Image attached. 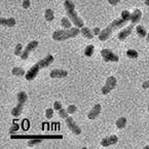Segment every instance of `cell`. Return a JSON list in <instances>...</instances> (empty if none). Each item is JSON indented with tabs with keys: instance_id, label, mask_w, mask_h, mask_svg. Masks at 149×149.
<instances>
[{
	"instance_id": "f35d334b",
	"label": "cell",
	"mask_w": 149,
	"mask_h": 149,
	"mask_svg": "<svg viewBox=\"0 0 149 149\" xmlns=\"http://www.w3.org/2000/svg\"><path fill=\"white\" fill-rule=\"evenodd\" d=\"M146 41L149 43V33H148V34H147V36H146Z\"/></svg>"
},
{
	"instance_id": "5b68a950",
	"label": "cell",
	"mask_w": 149,
	"mask_h": 149,
	"mask_svg": "<svg viewBox=\"0 0 149 149\" xmlns=\"http://www.w3.org/2000/svg\"><path fill=\"white\" fill-rule=\"evenodd\" d=\"M101 56L105 62H118L119 58L109 48H103L101 51Z\"/></svg>"
},
{
	"instance_id": "9c48e42d",
	"label": "cell",
	"mask_w": 149,
	"mask_h": 149,
	"mask_svg": "<svg viewBox=\"0 0 149 149\" xmlns=\"http://www.w3.org/2000/svg\"><path fill=\"white\" fill-rule=\"evenodd\" d=\"M133 29H134V24L127 26L125 29H123V30L117 34V38H118L120 41H125V39H127V38L131 35V33L133 32Z\"/></svg>"
},
{
	"instance_id": "f546056e",
	"label": "cell",
	"mask_w": 149,
	"mask_h": 149,
	"mask_svg": "<svg viewBox=\"0 0 149 149\" xmlns=\"http://www.w3.org/2000/svg\"><path fill=\"white\" fill-rule=\"evenodd\" d=\"M19 129H20V127H19L18 123H13V125H11V127H9V134H15V133H18Z\"/></svg>"
},
{
	"instance_id": "e575fe53",
	"label": "cell",
	"mask_w": 149,
	"mask_h": 149,
	"mask_svg": "<svg viewBox=\"0 0 149 149\" xmlns=\"http://www.w3.org/2000/svg\"><path fill=\"white\" fill-rule=\"evenodd\" d=\"M93 33H94V35L99 36V34L101 33V30H100V28H98V27H95V28L93 29Z\"/></svg>"
},
{
	"instance_id": "ba28073f",
	"label": "cell",
	"mask_w": 149,
	"mask_h": 149,
	"mask_svg": "<svg viewBox=\"0 0 149 149\" xmlns=\"http://www.w3.org/2000/svg\"><path fill=\"white\" fill-rule=\"evenodd\" d=\"M66 125L68 127V129L72 132L74 135H80L81 134V129L77 125V123H75V120L72 118V117L68 116L67 118H65Z\"/></svg>"
},
{
	"instance_id": "30bf717a",
	"label": "cell",
	"mask_w": 149,
	"mask_h": 149,
	"mask_svg": "<svg viewBox=\"0 0 149 149\" xmlns=\"http://www.w3.org/2000/svg\"><path fill=\"white\" fill-rule=\"evenodd\" d=\"M118 142V137L116 135H111V136L105 137L101 140V145L103 147H108L111 145H115Z\"/></svg>"
},
{
	"instance_id": "d4e9b609",
	"label": "cell",
	"mask_w": 149,
	"mask_h": 149,
	"mask_svg": "<svg viewBox=\"0 0 149 149\" xmlns=\"http://www.w3.org/2000/svg\"><path fill=\"white\" fill-rule=\"evenodd\" d=\"M127 56L130 59H137L139 54H138V52L135 51V49H129V51L127 52Z\"/></svg>"
},
{
	"instance_id": "6da1fadb",
	"label": "cell",
	"mask_w": 149,
	"mask_h": 149,
	"mask_svg": "<svg viewBox=\"0 0 149 149\" xmlns=\"http://www.w3.org/2000/svg\"><path fill=\"white\" fill-rule=\"evenodd\" d=\"M64 7H65L66 13L67 17L71 20V22L73 23V25H75V27L77 28H82L84 27V21L80 18L77 13V11L75 10V5L71 0H65L64 2Z\"/></svg>"
},
{
	"instance_id": "44dd1931",
	"label": "cell",
	"mask_w": 149,
	"mask_h": 149,
	"mask_svg": "<svg viewBox=\"0 0 149 149\" xmlns=\"http://www.w3.org/2000/svg\"><path fill=\"white\" fill-rule=\"evenodd\" d=\"M136 32H137V34H138L139 37H141V38L146 37L147 34H148V33L146 32V30H145L144 27L141 26V25H138V26L136 27Z\"/></svg>"
},
{
	"instance_id": "74e56055",
	"label": "cell",
	"mask_w": 149,
	"mask_h": 149,
	"mask_svg": "<svg viewBox=\"0 0 149 149\" xmlns=\"http://www.w3.org/2000/svg\"><path fill=\"white\" fill-rule=\"evenodd\" d=\"M144 3L147 5V6H149V0H144Z\"/></svg>"
},
{
	"instance_id": "ab89813d",
	"label": "cell",
	"mask_w": 149,
	"mask_h": 149,
	"mask_svg": "<svg viewBox=\"0 0 149 149\" xmlns=\"http://www.w3.org/2000/svg\"><path fill=\"white\" fill-rule=\"evenodd\" d=\"M144 148H145V149H147V148H149V145H146V146H145V147H144Z\"/></svg>"
},
{
	"instance_id": "ffe728a7",
	"label": "cell",
	"mask_w": 149,
	"mask_h": 149,
	"mask_svg": "<svg viewBox=\"0 0 149 149\" xmlns=\"http://www.w3.org/2000/svg\"><path fill=\"white\" fill-rule=\"evenodd\" d=\"M44 18H45V20L47 22H52L55 19V13H54V11L51 8H47L44 11Z\"/></svg>"
},
{
	"instance_id": "5bb4252c",
	"label": "cell",
	"mask_w": 149,
	"mask_h": 149,
	"mask_svg": "<svg viewBox=\"0 0 149 149\" xmlns=\"http://www.w3.org/2000/svg\"><path fill=\"white\" fill-rule=\"evenodd\" d=\"M38 62H39L41 68H46V67H48V66L54 62V57L52 55H47L45 58H42V59L39 60Z\"/></svg>"
},
{
	"instance_id": "603a6c76",
	"label": "cell",
	"mask_w": 149,
	"mask_h": 149,
	"mask_svg": "<svg viewBox=\"0 0 149 149\" xmlns=\"http://www.w3.org/2000/svg\"><path fill=\"white\" fill-rule=\"evenodd\" d=\"M115 125H116V127L118 129H123L127 125V118L125 117H119L116 120V123H115Z\"/></svg>"
},
{
	"instance_id": "3957f363",
	"label": "cell",
	"mask_w": 149,
	"mask_h": 149,
	"mask_svg": "<svg viewBox=\"0 0 149 149\" xmlns=\"http://www.w3.org/2000/svg\"><path fill=\"white\" fill-rule=\"evenodd\" d=\"M79 33H80V30L77 27L70 29H64V30H57L53 33V39L56 40V41H64V40L76 37Z\"/></svg>"
},
{
	"instance_id": "e0dca14e",
	"label": "cell",
	"mask_w": 149,
	"mask_h": 149,
	"mask_svg": "<svg viewBox=\"0 0 149 149\" xmlns=\"http://www.w3.org/2000/svg\"><path fill=\"white\" fill-rule=\"evenodd\" d=\"M1 25L2 26H5V27H13L15 25V20L13 18H8V19H5V18H2L1 21H0Z\"/></svg>"
},
{
	"instance_id": "484cf974",
	"label": "cell",
	"mask_w": 149,
	"mask_h": 149,
	"mask_svg": "<svg viewBox=\"0 0 149 149\" xmlns=\"http://www.w3.org/2000/svg\"><path fill=\"white\" fill-rule=\"evenodd\" d=\"M23 45L21 43H19V44H17V46H15V55L17 56V57H21L22 56V54H23Z\"/></svg>"
},
{
	"instance_id": "83f0119b",
	"label": "cell",
	"mask_w": 149,
	"mask_h": 149,
	"mask_svg": "<svg viewBox=\"0 0 149 149\" xmlns=\"http://www.w3.org/2000/svg\"><path fill=\"white\" fill-rule=\"evenodd\" d=\"M58 113H59V115H60V117H62V118H67V117L69 116L68 115V112H67V109H64V108H61V109L58 111Z\"/></svg>"
},
{
	"instance_id": "7402d4cb",
	"label": "cell",
	"mask_w": 149,
	"mask_h": 149,
	"mask_svg": "<svg viewBox=\"0 0 149 149\" xmlns=\"http://www.w3.org/2000/svg\"><path fill=\"white\" fill-rule=\"evenodd\" d=\"M11 74L15 75V76L21 77V76H24L26 73H25V70L23 68H20V67H15V68L11 70Z\"/></svg>"
},
{
	"instance_id": "7c38bea8",
	"label": "cell",
	"mask_w": 149,
	"mask_h": 149,
	"mask_svg": "<svg viewBox=\"0 0 149 149\" xmlns=\"http://www.w3.org/2000/svg\"><path fill=\"white\" fill-rule=\"evenodd\" d=\"M52 78H64V77L68 76V72L63 69H54L49 73Z\"/></svg>"
},
{
	"instance_id": "d6a6232c",
	"label": "cell",
	"mask_w": 149,
	"mask_h": 149,
	"mask_svg": "<svg viewBox=\"0 0 149 149\" xmlns=\"http://www.w3.org/2000/svg\"><path fill=\"white\" fill-rule=\"evenodd\" d=\"M61 108H63V106H62V103L60 101H56L55 103H54V109H55V110L59 111Z\"/></svg>"
},
{
	"instance_id": "d590c367",
	"label": "cell",
	"mask_w": 149,
	"mask_h": 149,
	"mask_svg": "<svg viewBox=\"0 0 149 149\" xmlns=\"http://www.w3.org/2000/svg\"><path fill=\"white\" fill-rule=\"evenodd\" d=\"M142 88H144V90H148V88H149V80H146V81H144V82H143Z\"/></svg>"
},
{
	"instance_id": "277c9868",
	"label": "cell",
	"mask_w": 149,
	"mask_h": 149,
	"mask_svg": "<svg viewBox=\"0 0 149 149\" xmlns=\"http://www.w3.org/2000/svg\"><path fill=\"white\" fill-rule=\"evenodd\" d=\"M116 84H117V81L116 78L114 76H109L106 80V84L105 86L102 88V94L103 95H108L111 91H113L114 88H116Z\"/></svg>"
},
{
	"instance_id": "4dcf8cb0",
	"label": "cell",
	"mask_w": 149,
	"mask_h": 149,
	"mask_svg": "<svg viewBox=\"0 0 149 149\" xmlns=\"http://www.w3.org/2000/svg\"><path fill=\"white\" fill-rule=\"evenodd\" d=\"M45 116L47 119H51L54 116V109L53 108H47L45 110Z\"/></svg>"
},
{
	"instance_id": "2e32d148",
	"label": "cell",
	"mask_w": 149,
	"mask_h": 149,
	"mask_svg": "<svg viewBox=\"0 0 149 149\" xmlns=\"http://www.w3.org/2000/svg\"><path fill=\"white\" fill-rule=\"evenodd\" d=\"M23 109H24V104L18 103V105L11 109V115H13V117H19L21 114H22Z\"/></svg>"
},
{
	"instance_id": "8992f818",
	"label": "cell",
	"mask_w": 149,
	"mask_h": 149,
	"mask_svg": "<svg viewBox=\"0 0 149 149\" xmlns=\"http://www.w3.org/2000/svg\"><path fill=\"white\" fill-rule=\"evenodd\" d=\"M38 46V41L37 40H32V41H30L28 44L26 45V48H25L24 51H23V54L22 56H21V59L22 60H27L29 58V56H30V54L32 53V52H34L37 48Z\"/></svg>"
},
{
	"instance_id": "4316f807",
	"label": "cell",
	"mask_w": 149,
	"mask_h": 149,
	"mask_svg": "<svg viewBox=\"0 0 149 149\" xmlns=\"http://www.w3.org/2000/svg\"><path fill=\"white\" fill-rule=\"evenodd\" d=\"M121 19L123 20H125V22H129V21H131V13H130L129 10H123V13H121Z\"/></svg>"
},
{
	"instance_id": "1f68e13d",
	"label": "cell",
	"mask_w": 149,
	"mask_h": 149,
	"mask_svg": "<svg viewBox=\"0 0 149 149\" xmlns=\"http://www.w3.org/2000/svg\"><path fill=\"white\" fill-rule=\"evenodd\" d=\"M77 110V107L75 105H69L68 107H67V112H68L69 114H74L75 112H76Z\"/></svg>"
},
{
	"instance_id": "52a82bcc",
	"label": "cell",
	"mask_w": 149,
	"mask_h": 149,
	"mask_svg": "<svg viewBox=\"0 0 149 149\" xmlns=\"http://www.w3.org/2000/svg\"><path fill=\"white\" fill-rule=\"evenodd\" d=\"M40 69H42V68H41V66H40L39 62H37L36 64H34V65H33L32 67H31V68L29 69L28 71H27L26 74H25L27 80H29V81L33 80V79L35 78V77L38 75Z\"/></svg>"
},
{
	"instance_id": "ac0fdd59",
	"label": "cell",
	"mask_w": 149,
	"mask_h": 149,
	"mask_svg": "<svg viewBox=\"0 0 149 149\" xmlns=\"http://www.w3.org/2000/svg\"><path fill=\"white\" fill-rule=\"evenodd\" d=\"M73 23L71 22V20L68 18V17H64L61 20V26L63 27L64 29H70L71 26H72Z\"/></svg>"
},
{
	"instance_id": "7a4b0ae2",
	"label": "cell",
	"mask_w": 149,
	"mask_h": 149,
	"mask_svg": "<svg viewBox=\"0 0 149 149\" xmlns=\"http://www.w3.org/2000/svg\"><path fill=\"white\" fill-rule=\"evenodd\" d=\"M127 23V22H125V21L123 20L121 18L114 20L113 22H111L109 25H108V27H106L105 29H103V30L101 31V33L99 34V39H100V41H106V40L111 36V34L113 33L114 30L123 27Z\"/></svg>"
},
{
	"instance_id": "8fae6325",
	"label": "cell",
	"mask_w": 149,
	"mask_h": 149,
	"mask_svg": "<svg viewBox=\"0 0 149 149\" xmlns=\"http://www.w3.org/2000/svg\"><path fill=\"white\" fill-rule=\"evenodd\" d=\"M101 111H102V106L100 105V104H96V105L92 108V110L88 112V118L91 119V120H92V119H96L97 117L100 115Z\"/></svg>"
},
{
	"instance_id": "60d3db41",
	"label": "cell",
	"mask_w": 149,
	"mask_h": 149,
	"mask_svg": "<svg viewBox=\"0 0 149 149\" xmlns=\"http://www.w3.org/2000/svg\"><path fill=\"white\" fill-rule=\"evenodd\" d=\"M148 112H149V106H148Z\"/></svg>"
},
{
	"instance_id": "836d02e7",
	"label": "cell",
	"mask_w": 149,
	"mask_h": 149,
	"mask_svg": "<svg viewBox=\"0 0 149 149\" xmlns=\"http://www.w3.org/2000/svg\"><path fill=\"white\" fill-rule=\"evenodd\" d=\"M30 5H31V2H30V0H24L23 1V3H22V6H23V8H29L30 7Z\"/></svg>"
},
{
	"instance_id": "f1b7e54d",
	"label": "cell",
	"mask_w": 149,
	"mask_h": 149,
	"mask_svg": "<svg viewBox=\"0 0 149 149\" xmlns=\"http://www.w3.org/2000/svg\"><path fill=\"white\" fill-rule=\"evenodd\" d=\"M42 142V140L41 139H34V140H29L28 141V146H30V147H33V146H36V145H38V144H40V143Z\"/></svg>"
},
{
	"instance_id": "8d00e7d4",
	"label": "cell",
	"mask_w": 149,
	"mask_h": 149,
	"mask_svg": "<svg viewBox=\"0 0 149 149\" xmlns=\"http://www.w3.org/2000/svg\"><path fill=\"white\" fill-rule=\"evenodd\" d=\"M120 1H121V0H108L109 4H111V5H116L117 3H119Z\"/></svg>"
},
{
	"instance_id": "cb8c5ba5",
	"label": "cell",
	"mask_w": 149,
	"mask_h": 149,
	"mask_svg": "<svg viewBox=\"0 0 149 149\" xmlns=\"http://www.w3.org/2000/svg\"><path fill=\"white\" fill-rule=\"evenodd\" d=\"M94 51H95V46L90 44V45L86 46V49H84V55H86V57H92L93 54H94Z\"/></svg>"
},
{
	"instance_id": "4fadbf2b",
	"label": "cell",
	"mask_w": 149,
	"mask_h": 149,
	"mask_svg": "<svg viewBox=\"0 0 149 149\" xmlns=\"http://www.w3.org/2000/svg\"><path fill=\"white\" fill-rule=\"evenodd\" d=\"M142 18V11L140 9H135L133 13H131V23L132 24H138L141 21Z\"/></svg>"
},
{
	"instance_id": "9a60e30c",
	"label": "cell",
	"mask_w": 149,
	"mask_h": 149,
	"mask_svg": "<svg viewBox=\"0 0 149 149\" xmlns=\"http://www.w3.org/2000/svg\"><path fill=\"white\" fill-rule=\"evenodd\" d=\"M80 34L84 37L88 38V39H93L94 38V33H93V31L91 30L90 28H88V27H82V28H80Z\"/></svg>"
},
{
	"instance_id": "d6986e66",
	"label": "cell",
	"mask_w": 149,
	"mask_h": 149,
	"mask_svg": "<svg viewBox=\"0 0 149 149\" xmlns=\"http://www.w3.org/2000/svg\"><path fill=\"white\" fill-rule=\"evenodd\" d=\"M17 99H18V103L25 104L27 101V99H28V95H27V93L24 92V91H21L18 94V96H17Z\"/></svg>"
}]
</instances>
